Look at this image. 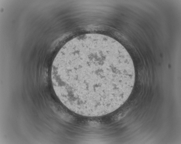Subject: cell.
Returning a JSON list of instances; mask_svg holds the SVG:
<instances>
[{"instance_id": "cell-1", "label": "cell", "mask_w": 181, "mask_h": 144, "mask_svg": "<svg viewBox=\"0 0 181 144\" xmlns=\"http://www.w3.org/2000/svg\"><path fill=\"white\" fill-rule=\"evenodd\" d=\"M59 63L60 67L72 71L59 69L71 72L59 71L68 73H59L60 83L68 102L82 113L114 111L127 100L133 87L132 60L125 48L111 37L80 39L62 53Z\"/></svg>"}]
</instances>
